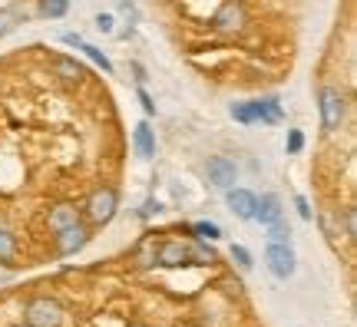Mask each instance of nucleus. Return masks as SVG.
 Returning a JSON list of instances; mask_svg holds the SVG:
<instances>
[{
  "label": "nucleus",
  "instance_id": "nucleus-1",
  "mask_svg": "<svg viewBox=\"0 0 357 327\" xmlns=\"http://www.w3.org/2000/svg\"><path fill=\"white\" fill-rule=\"evenodd\" d=\"M318 109H321V126L324 132H337L341 123L347 116V102H344V93L334 86H324L318 93Z\"/></svg>",
  "mask_w": 357,
  "mask_h": 327
},
{
  "label": "nucleus",
  "instance_id": "nucleus-2",
  "mask_svg": "<svg viewBox=\"0 0 357 327\" xmlns=\"http://www.w3.org/2000/svg\"><path fill=\"white\" fill-rule=\"evenodd\" d=\"M24 321L30 327H60L63 324V307H60V301L40 294V298H30V301H26Z\"/></svg>",
  "mask_w": 357,
  "mask_h": 327
},
{
  "label": "nucleus",
  "instance_id": "nucleus-3",
  "mask_svg": "<svg viewBox=\"0 0 357 327\" xmlns=\"http://www.w3.org/2000/svg\"><path fill=\"white\" fill-rule=\"evenodd\" d=\"M116 208H119V195H116V189H109V185H100V189L89 192L86 199V218L93 222V225H109L113 222Z\"/></svg>",
  "mask_w": 357,
  "mask_h": 327
},
{
  "label": "nucleus",
  "instance_id": "nucleus-4",
  "mask_svg": "<svg viewBox=\"0 0 357 327\" xmlns=\"http://www.w3.org/2000/svg\"><path fill=\"white\" fill-rule=\"evenodd\" d=\"M265 261H268V271L281 281H288L294 275V252L291 245H268L265 248Z\"/></svg>",
  "mask_w": 357,
  "mask_h": 327
},
{
  "label": "nucleus",
  "instance_id": "nucleus-5",
  "mask_svg": "<svg viewBox=\"0 0 357 327\" xmlns=\"http://www.w3.org/2000/svg\"><path fill=\"white\" fill-rule=\"evenodd\" d=\"M205 176H208V182L218 185V189H231L235 178H238V169H235V162L225 159V155H212V159L205 162Z\"/></svg>",
  "mask_w": 357,
  "mask_h": 327
},
{
  "label": "nucleus",
  "instance_id": "nucleus-6",
  "mask_svg": "<svg viewBox=\"0 0 357 327\" xmlns=\"http://www.w3.org/2000/svg\"><path fill=\"white\" fill-rule=\"evenodd\" d=\"M242 26H245L242 3H222V7H215V30H222V33H238Z\"/></svg>",
  "mask_w": 357,
  "mask_h": 327
},
{
  "label": "nucleus",
  "instance_id": "nucleus-7",
  "mask_svg": "<svg viewBox=\"0 0 357 327\" xmlns=\"http://www.w3.org/2000/svg\"><path fill=\"white\" fill-rule=\"evenodd\" d=\"M86 241H89L86 228L73 225V228H66V231H60V235H56V252L63 254V258H70V254H77L79 248H86Z\"/></svg>",
  "mask_w": 357,
  "mask_h": 327
},
{
  "label": "nucleus",
  "instance_id": "nucleus-8",
  "mask_svg": "<svg viewBox=\"0 0 357 327\" xmlns=\"http://www.w3.org/2000/svg\"><path fill=\"white\" fill-rule=\"evenodd\" d=\"M155 261L166 264V268H178V264L189 261V248H185L182 241H162V245L155 248Z\"/></svg>",
  "mask_w": 357,
  "mask_h": 327
},
{
  "label": "nucleus",
  "instance_id": "nucleus-9",
  "mask_svg": "<svg viewBox=\"0 0 357 327\" xmlns=\"http://www.w3.org/2000/svg\"><path fill=\"white\" fill-rule=\"evenodd\" d=\"M255 201L258 195H252V192H245V189H229V205H231V212L238 215V218H255Z\"/></svg>",
  "mask_w": 357,
  "mask_h": 327
},
{
  "label": "nucleus",
  "instance_id": "nucleus-10",
  "mask_svg": "<svg viewBox=\"0 0 357 327\" xmlns=\"http://www.w3.org/2000/svg\"><path fill=\"white\" fill-rule=\"evenodd\" d=\"M255 218L261 222V225H278L281 222V201L275 199V195H261V199L255 201Z\"/></svg>",
  "mask_w": 357,
  "mask_h": 327
},
{
  "label": "nucleus",
  "instance_id": "nucleus-11",
  "mask_svg": "<svg viewBox=\"0 0 357 327\" xmlns=\"http://www.w3.org/2000/svg\"><path fill=\"white\" fill-rule=\"evenodd\" d=\"M79 225V212L73 208V205H56V208H50V228L60 235V231H66V228Z\"/></svg>",
  "mask_w": 357,
  "mask_h": 327
},
{
  "label": "nucleus",
  "instance_id": "nucleus-12",
  "mask_svg": "<svg viewBox=\"0 0 357 327\" xmlns=\"http://www.w3.org/2000/svg\"><path fill=\"white\" fill-rule=\"evenodd\" d=\"M132 142H136V152H139L142 159H153V155H155L153 129L146 126V123H139V126H136V132H132Z\"/></svg>",
  "mask_w": 357,
  "mask_h": 327
},
{
  "label": "nucleus",
  "instance_id": "nucleus-13",
  "mask_svg": "<svg viewBox=\"0 0 357 327\" xmlns=\"http://www.w3.org/2000/svg\"><path fill=\"white\" fill-rule=\"evenodd\" d=\"M56 73L63 76L66 83H79V79H83V66L77 63V60H70V56H56Z\"/></svg>",
  "mask_w": 357,
  "mask_h": 327
},
{
  "label": "nucleus",
  "instance_id": "nucleus-14",
  "mask_svg": "<svg viewBox=\"0 0 357 327\" xmlns=\"http://www.w3.org/2000/svg\"><path fill=\"white\" fill-rule=\"evenodd\" d=\"M258 116H261V123H281V102L275 96H268V100H258Z\"/></svg>",
  "mask_w": 357,
  "mask_h": 327
},
{
  "label": "nucleus",
  "instance_id": "nucleus-15",
  "mask_svg": "<svg viewBox=\"0 0 357 327\" xmlns=\"http://www.w3.org/2000/svg\"><path fill=\"white\" fill-rule=\"evenodd\" d=\"M231 119H238V123H258L261 116H258L255 102H235L231 106Z\"/></svg>",
  "mask_w": 357,
  "mask_h": 327
},
{
  "label": "nucleus",
  "instance_id": "nucleus-16",
  "mask_svg": "<svg viewBox=\"0 0 357 327\" xmlns=\"http://www.w3.org/2000/svg\"><path fill=\"white\" fill-rule=\"evenodd\" d=\"M13 254H17V245H13V235L7 231V228H0V261L10 264Z\"/></svg>",
  "mask_w": 357,
  "mask_h": 327
},
{
  "label": "nucleus",
  "instance_id": "nucleus-17",
  "mask_svg": "<svg viewBox=\"0 0 357 327\" xmlns=\"http://www.w3.org/2000/svg\"><path fill=\"white\" fill-rule=\"evenodd\" d=\"M79 50L86 53V56H89V60H93V63H96V66H102V70H106V73H113V63H109V60H106V53H102V50H96V47H89L86 40H83V43H79Z\"/></svg>",
  "mask_w": 357,
  "mask_h": 327
},
{
  "label": "nucleus",
  "instance_id": "nucleus-18",
  "mask_svg": "<svg viewBox=\"0 0 357 327\" xmlns=\"http://www.w3.org/2000/svg\"><path fill=\"white\" fill-rule=\"evenodd\" d=\"M192 231H195V238L199 241H215L222 231H218V225H212V222H195L192 225Z\"/></svg>",
  "mask_w": 357,
  "mask_h": 327
},
{
  "label": "nucleus",
  "instance_id": "nucleus-19",
  "mask_svg": "<svg viewBox=\"0 0 357 327\" xmlns=\"http://www.w3.org/2000/svg\"><path fill=\"white\" fill-rule=\"evenodd\" d=\"M185 248H189V258H199L202 264H212V261H215V252H212V248H205L202 241H195V245H185Z\"/></svg>",
  "mask_w": 357,
  "mask_h": 327
},
{
  "label": "nucleus",
  "instance_id": "nucleus-20",
  "mask_svg": "<svg viewBox=\"0 0 357 327\" xmlns=\"http://www.w3.org/2000/svg\"><path fill=\"white\" fill-rule=\"evenodd\" d=\"M40 13H43V17H63V13H70V3H63V0H47V3H40Z\"/></svg>",
  "mask_w": 357,
  "mask_h": 327
},
{
  "label": "nucleus",
  "instance_id": "nucleus-21",
  "mask_svg": "<svg viewBox=\"0 0 357 327\" xmlns=\"http://www.w3.org/2000/svg\"><path fill=\"white\" fill-rule=\"evenodd\" d=\"M231 261L248 271V268H252V254H248V248H242V245H231Z\"/></svg>",
  "mask_w": 357,
  "mask_h": 327
},
{
  "label": "nucleus",
  "instance_id": "nucleus-22",
  "mask_svg": "<svg viewBox=\"0 0 357 327\" xmlns=\"http://www.w3.org/2000/svg\"><path fill=\"white\" fill-rule=\"evenodd\" d=\"M268 245H288V228L281 225V222L268 228Z\"/></svg>",
  "mask_w": 357,
  "mask_h": 327
},
{
  "label": "nucleus",
  "instance_id": "nucleus-23",
  "mask_svg": "<svg viewBox=\"0 0 357 327\" xmlns=\"http://www.w3.org/2000/svg\"><path fill=\"white\" fill-rule=\"evenodd\" d=\"M17 26V10H0V37H7Z\"/></svg>",
  "mask_w": 357,
  "mask_h": 327
},
{
  "label": "nucleus",
  "instance_id": "nucleus-24",
  "mask_svg": "<svg viewBox=\"0 0 357 327\" xmlns=\"http://www.w3.org/2000/svg\"><path fill=\"white\" fill-rule=\"evenodd\" d=\"M301 149H305V136L298 129H291L288 132V152H301Z\"/></svg>",
  "mask_w": 357,
  "mask_h": 327
},
{
  "label": "nucleus",
  "instance_id": "nucleus-25",
  "mask_svg": "<svg viewBox=\"0 0 357 327\" xmlns=\"http://www.w3.org/2000/svg\"><path fill=\"white\" fill-rule=\"evenodd\" d=\"M344 231H347V238H354V235H357V215H354V208H347V212H344Z\"/></svg>",
  "mask_w": 357,
  "mask_h": 327
},
{
  "label": "nucleus",
  "instance_id": "nucleus-26",
  "mask_svg": "<svg viewBox=\"0 0 357 327\" xmlns=\"http://www.w3.org/2000/svg\"><path fill=\"white\" fill-rule=\"evenodd\" d=\"M153 261H155V245L146 241V245H142V254H139V264H153Z\"/></svg>",
  "mask_w": 357,
  "mask_h": 327
},
{
  "label": "nucleus",
  "instance_id": "nucleus-27",
  "mask_svg": "<svg viewBox=\"0 0 357 327\" xmlns=\"http://www.w3.org/2000/svg\"><path fill=\"white\" fill-rule=\"evenodd\" d=\"M96 30H102V33H113V17H109V13H100V17H96Z\"/></svg>",
  "mask_w": 357,
  "mask_h": 327
},
{
  "label": "nucleus",
  "instance_id": "nucleus-28",
  "mask_svg": "<svg viewBox=\"0 0 357 327\" xmlns=\"http://www.w3.org/2000/svg\"><path fill=\"white\" fill-rule=\"evenodd\" d=\"M139 102H142V109H146V113H149V116L155 113V102L149 100V93H146V89H139Z\"/></svg>",
  "mask_w": 357,
  "mask_h": 327
},
{
  "label": "nucleus",
  "instance_id": "nucleus-29",
  "mask_svg": "<svg viewBox=\"0 0 357 327\" xmlns=\"http://www.w3.org/2000/svg\"><path fill=\"white\" fill-rule=\"evenodd\" d=\"M294 205H298L301 218H311V208H307V199H305V195H298V199H294Z\"/></svg>",
  "mask_w": 357,
  "mask_h": 327
},
{
  "label": "nucleus",
  "instance_id": "nucleus-30",
  "mask_svg": "<svg viewBox=\"0 0 357 327\" xmlns=\"http://www.w3.org/2000/svg\"><path fill=\"white\" fill-rule=\"evenodd\" d=\"M129 327H146V324H139V321H136V324H129Z\"/></svg>",
  "mask_w": 357,
  "mask_h": 327
},
{
  "label": "nucleus",
  "instance_id": "nucleus-31",
  "mask_svg": "<svg viewBox=\"0 0 357 327\" xmlns=\"http://www.w3.org/2000/svg\"><path fill=\"white\" fill-rule=\"evenodd\" d=\"M178 327H192V324H178Z\"/></svg>",
  "mask_w": 357,
  "mask_h": 327
}]
</instances>
